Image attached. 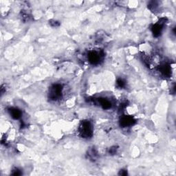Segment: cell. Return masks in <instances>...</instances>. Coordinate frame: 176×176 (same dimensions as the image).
Returning a JSON list of instances; mask_svg holds the SVG:
<instances>
[{
    "mask_svg": "<svg viewBox=\"0 0 176 176\" xmlns=\"http://www.w3.org/2000/svg\"><path fill=\"white\" fill-rule=\"evenodd\" d=\"M79 133L81 137L84 138H91L93 134L92 124L87 120L83 121L79 127Z\"/></svg>",
    "mask_w": 176,
    "mask_h": 176,
    "instance_id": "cell-1",
    "label": "cell"
},
{
    "mask_svg": "<svg viewBox=\"0 0 176 176\" xmlns=\"http://www.w3.org/2000/svg\"><path fill=\"white\" fill-rule=\"evenodd\" d=\"M63 87L60 84H55L50 87L49 92V98L53 100H57L61 99Z\"/></svg>",
    "mask_w": 176,
    "mask_h": 176,
    "instance_id": "cell-2",
    "label": "cell"
},
{
    "mask_svg": "<svg viewBox=\"0 0 176 176\" xmlns=\"http://www.w3.org/2000/svg\"><path fill=\"white\" fill-rule=\"evenodd\" d=\"M102 55L100 53H98V52H90L88 54V60L93 65H96L99 64V62L101 59Z\"/></svg>",
    "mask_w": 176,
    "mask_h": 176,
    "instance_id": "cell-3",
    "label": "cell"
},
{
    "mask_svg": "<svg viewBox=\"0 0 176 176\" xmlns=\"http://www.w3.org/2000/svg\"><path fill=\"white\" fill-rule=\"evenodd\" d=\"M136 120L133 119V117L129 116H124L121 117L120 120V125L123 127H127L132 126L134 125Z\"/></svg>",
    "mask_w": 176,
    "mask_h": 176,
    "instance_id": "cell-4",
    "label": "cell"
},
{
    "mask_svg": "<svg viewBox=\"0 0 176 176\" xmlns=\"http://www.w3.org/2000/svg\"><path fill=\"white\" fill-rule=\"evenodd\" d=\"M163 25L162 24V22H159L158 24H155L154 26L152 27V32L153 35H154V37H158L159 36H160L161 33H162V28Z\"/></svg>",
    "mask_w": 176,
    "mask_h": 176,
    "instance_id": "cell-5",
    "label": "cell"
},
{
    "mask_svg": "<svg viewBox=\"0 0 176 176\" xmlns=\"http://www.w3.org/2000/svg\"><path fill=\"white\" fill-rule=\"evenodd\" d=\"M159 71L164 75V76H170L171 74V67L168 64H162L159 67Z\"/></svg>",
    "mask_w": 176,
    "mask_h": 176,
    "instance_id": "cell-6",
    "label": "cell"
},
{
    "mask_svg": "<svg viewBox=\"0 0 176 176\" xmlns=\"http://www.w3.org/2000/svg\"><path fill=\"white\" fill-rule=\"evenodd\" d=\"M9 113L12 118L18 120L21 118L22 113L19 109L17 108H11L9 109Z\"/></svg>",
    "mask_w": 176,
    "mask_h": 176,
    "instance_id": "cell-7",
    "label": "cell"
},
{
    "mask_svg": "<svg viewBox=\"0 0 176 176\" xmlns=\"http://www.w3.org/2000/svg\"><path fill=\"white\" fill-rule=\"evenodd\" d=\"M99 103L104 109H109L112 107V103L106 99H99Z\"/></svg>",
    "mask_w": 176,
    "mask_h": 176,
    "instance_id": "cell-8",
    "label": "cell"
},
{
    "mask_svg": "<svg viewBox=\"0 0 176 176\" xmlns=\"http://www.w3.org/2000/svg\"><path fill=\"white\" fill-rule=\"evenodd\" d=\"M116 84L118 87L123 88L125 86V82L122 79H118L116 81Z\"/></svg>",
    "mask_w": 176,
    "mask_h": 176,
    "instance_id": "cell-9",
    "label": "cell"
},
{
    "mask_svg": "<svg viewBox=\"0 0 176 176\" xmlns=\"http://www.w3.org/2000/svg\"><path fill=\"white\" fill-rule=\"evenodd\" d=\"M12 175H21V171H19L18 169H15L14 170L12 171Z\"/></svg>",
    "mask_w": 176,
    "mask_h": 176,
    "instance_id": "cell-10",
    "label": "cell"
},
{
    "mask_svg": "<svg viewBox=\"0 0 176 176\" xmlns=\"http://www.w3.org/2000/svg\"><path fill=\"white\" fill-rule=\"evenodd\" d=\"M120 175H127V171H125V170H121L120 171Z\"/></svg>",
    "mask_w": 176,
    "mask_h": 176,
    "instance_id": "cell-11",
    "label": "cell"
}]
</instances>
